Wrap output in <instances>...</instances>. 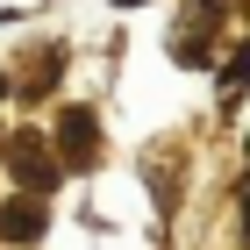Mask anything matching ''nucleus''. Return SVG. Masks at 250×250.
<instances>
[{
	"label": "nucleus",
	"mask_w": 250,
	"mask_h": 250,
	"mask_svg": "<svg viewBox=\"0 0 250 250\" xmlns=\"http://www.w3.org/2000/svg\"><path fill=\"white\" fill-rule=\"evenodd\" d=\"M0 236H7V243H36L43 236V208L36 200H7V208H0Z\"/></svg>",
	"instance_id": "nucleus-1"
},
{
	"label": "nucleus",
	"mask_w": 250,
	"mask_h": 250,
	"mask_svg": "<svg viewBox=\"0 0 250 250\" xmlns=\"http://www.w3.org/2000/svg\"><path fill=\"white\" fill-rule=\"evenodd\" d=\"M115 7H136V0H115Z\"/></svg>",
	"instance_id": "nucleus-2"
},
{
	"label": "nucleus",
	"mask_w": 250,
	"mask_h": 250,
	"mask_svg": "<svg viewBox=\"0 0 250 250\" xmlns=\"http://www.w3.org/2000/svg\"><path fill=\"white\" fill-rule=\"evenodd\" d=\"M243 222H250V208H243Z\"/></svg>",
	"instance_id": "nucleus-3"
}]
</instances>
